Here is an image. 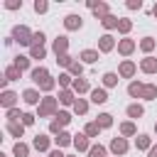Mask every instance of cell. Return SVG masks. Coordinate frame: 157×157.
I'll return each mask as SVG.
<instances>
[{
  "mask_svg": "<svg viewBox=\"0 0 157 157\" xmlns=\"http://www.w3.org/2000/svg\"><path fill=\"white\" fill-rule=\"evenodd\" d=\"M32 78H34V81H37L42 88H47V91L54 86V83H52V78H49V74H47L44 69H34V71H32Z\"/></svg>",
  "mask_w": 157,
  "mask_h": 157,
  "instance_id": "cell-1",
  "label": "cell"
},
{
  "mask_svg": "<svg viewBox=\"0 0 157 157\" xmlns=\"http://www.w3.org/2000/svg\"><path fill=\"white\" fill-rule=\"evenodd\" d=\"M15 37H17L20 44H29V42H32V39H29V32H27L25 27H17V29H15Z\"/></svg>",
  "mask_w": 157,
  "mask_h": 157,
  "instance_id": "cell-2",
  "label": "cell"
},
{
  "mask_svg": "<svg viewBox=\"0 0 157 157\" xmlns=\"http://www.w3.org/2000/svg\"><path fill=\"white\" fill-rule=\"evenodd\" d=\"M56 118H59V120H54V123H52V130H54V132H56L61 125H66V123H69V113H59Z\"/></svg>",
  "mask_w": 157,
  "mask_h": 157,
  "instance_id": "cell-3",
  "label": "cell"
},
{
  "mask_svg": "<svg viewBox=\"0 0 157 157\" xmlns=\"http://www.w3.org/2000/svg\"><path fill=\"white\" fill-rule=\"evenodd\" d=\"M66 27H69V29H76V27H81V17H76V15H69V17H66Z\"/></svg>",
  "mask_w": 157,
  "mask_h": 157,
  "instance_id": "cell-4",
  "label": "cell"
},
{
  "mask_svg": "<svg viewBox=\"0 0 157 157\" xmlns=\"http://www.w3.org/2000/svg\"><path fill=\"white\" fill-rule=\"evenodd\" d=\"M54 110V98H47L44 103H42V108H39V113L44 115V113H52Z\"/></svg>",
  "mask_w": 157,
  "mask_h": 157,
  "instance_id": "cell-5",
  "label": "cell"
},
{
  "mask_svg": "<svg viewBox=\"0 0 157 157\" xmlns=\"http://www.w3.org/2000/svg\"><path fill=\"white\" fill-rule=\"evenodd\" d=\"M110 147H113V152H125V150H128V145H125V140H118V137L113 140V145H110Z\"/></svg>",
  "mask_w": 157,
  "mask_h": 157,
  "instance_id": "cell-6",
  "label": "cell"
},
{
  "mask_svg": "<svg viewBox=\"0 0 157 157\" xmlns=\"http://www.w3.org/2000/svg\"><path fill=\"white\" fill-rule=\"evenodd\" d=\"M110 47H113V37H108V34H105V37H101V49H103V52H108Z\"/></svg>",
  "mask_w": 157,
  "mask_h": 157,
  "instance_id": "cell-7",
  "label": "cell"
},
{
  "mask_svg": "<svg viewBox=\"0 0 157 157\" xmlns=\"http://www.w3.org/2000/svg\"><path fill=\"white\" fill-rule=\"evenodd\" d=\"M142 69H145V71H157V61H155V59H145V61H142Z\"/></svg>",
  "mask_w": 157,
  "mask_h": 157,
  "instance_id": "cell-8",
  "label": "cell"
},
{
  "mask_svg": "<svg viewBox=\"0 0 157 157\" xmlns=\"http://www.w3.org/2000/svg\"><path fill=\"white\" fill-rule=\"evenodd\" d=\"M54 49H56V54L64 52V49H66V37H59V39L54 42Z\"/></svg>",
  "mask_w": 157,
  "mask_h": 157,
  "instance_id": "cell-9",
  "label": "cell"
},
{
  "mask_svg": "<svg viewBox=\"0 0 157 157\" xmlns=\"http://www.w3.org/2000/svg\"><path fill=\"white\" fill-rule=\"evenodd\" d=\"M120 52H123V54H130V52H132V42H130V39H123V42H120Z\"/></svg>",
  "mask_w": 157,
  "mask_h": 157,
  "instance_id": "cell-10",
  "label": "cell"
},
{
  "mask_svg": "<svg viewBox=\"0 0 157 157\" xmlns=\"http://www.w3.org/2000/svg\"><path fill=\"white\" fill-rule=\"evenodd\" d=\"M132 71H135V66H132V64H130V61H125V64H123V66H120V74H123V76H130V74H132Z\"/></svg>",
  "mask_w": 157,
  "mask_h": 157,
  "instance_id": "cell-11",
  "label": "cell"
},
{
  "mask_svg": "<svg viewBox=\"0 0 157 157\" xmlns=\"http://www.w3.org/2000/svg\"><path fill=\"white\" fill-rule=\"evenodd\" d=\"M142 91H145V86H140V83H130V96H142Z\"/></svg>",
  "mask_w": 157,
  "mask_h": 157,
  "instance_id": "cell-12",
  "label": "cell"
},
{
  "mask_svg": "<svg viewBox=\"0 0 157 157\" xmlns=\"http://www.w3.org/2000/svg\"><path fill=\"white\" fill-rule=\"evenodd\" d=\"M91 98H93L96 103H103V101H105V91H98V88H96V91L91 93Z\"/></svg>",
  "mask_w": 157,
  "mask_h": 157,
  "instance_id": "cell-13",
  "label": "cell"
},
{
  "mask_svg": "<svg viewBox=\"0 0 157 157\" xmlns=\"http://www.w3.org/2000/svg\"><path fill=\"white\" fill-rule=\"evenodd\" d=\"M47 145H49V142H47V137L37 135V140H34V147H37V150H47Z\"/></svg>",
  "mask_w": 157,
  "mask_h": 157,
  "instance_id": "cell-14",
  "label": "cell"
},
{
  "mask_svg": "<svg viewBox=\"0 0 157 157\" xmlns=\"http://www.w3.org/2000/svg\"><path fill=\"white\" fill-rule=\"evenodd\" d=\"M27 64H29V61H27V56H17V59H15V66H17L20 71H22V69H27Z\"/></svg>",
  "mask_w": 157,
  "mask_h": 157,
  "instance_id": "cell-15",
  "label": "cell"
},
{
  "mask_svg": "<svg viewBox=\"0 0 157 157\" xmlns=\"http://www.w3.org/2000/svg\"><path fill=\"white\" fill-rule=\"evenodd\" d=\"M142 96H145V98H155V96H157V88H155V86H145Z\"/></svg>",
  "mask_w": 157,
  "mask_h": 157,
  "instance_id": "cell-16",
  "label": "cell"
},
{
  "mask_svg": "<svg viewBox=\"0 0 157 157\" xmlns=\"http://www.w3.org/2000/svg\"><path fill=\"white\" fill-rule=\"evenodd\" d=\"M128 115H130V118H137V115H142V108H140V105H130V108H128Z\"/></svg>",
  "mask_w": 157,
  "mask_h": 157,
  "instance_id": "cell-17",
  "label": "cell"
},
{
  "mask_svg": "<svg viewBox=\"0 0 157 157\" xmlns=\"http://www.w3.org/2000/svg\"><path fill=\"white\" fill-rule=\"evenodd\" d=\"M74 145H76L78 150H86V147H88V142H86V137H83V135H78V137L74 140Z\"/></svg>",
  "mask_w": 157,
  "mask_h": 157,
  "instance_id": "cell-18",
  "label": "cell"
},
{
  "mask_svg": "<svg viewBox=\"0 0 157 157\" xmlns=\"http://www.w3.org/2000/svg\"><path fill=\"white\" fill-rule=\"evenodd\" d=\"M25 101L27 103H37V93L34 91H25Z\"/></svg>",
  "mask_w": 157,
  "mask_h": 157,
  "instance_id": "cell-19",
  "label": "cell"
},
{
  "mask_svg": "<svg viewBox=\"0 0 157 157\" xmlns=\"http://www.w3.org/2000/svg\"><path fill=\"white\" fill-rule=\"evenodd\" d=\"M56 142H59V145H69L71 140H69V135H66V132H59V137H56Z\"/></svg>",
  "mask_w": 157,
  "mask_h": 157,
  "instance_id": "cell-20",
  "label": "cell"
},
{
  "mask_svg": "<svg viewBox=\"0 0 157 157\" xmlns=\"http://www.w3.org/2000/svg\"><path fill=\"white\" fill-rule=\"evenodd\" d=\"M15 155H20V157H25V155H27V147L17 142V145H15Z\"/></svg>",
  "mask_w": 157,
  "mask_h": 157,
  "instance_id": "cell-21",
  "label": "cell"
},
{
  "mask_svg": "<svg viewBox=\"0 0 157 157\" xmlns=\"http://www.w3.org/2000/svg\"><path fill=\"white\" fill-rule=\"evenodd\" d=\"M103 25H105V27H115V25H118V20H115V17H110V15H108V17H105V20H103Z\"/></svg>",
  "mask_w": 157,
  "mask_h": 157,
  "instance_id": "cell-22",
  "label": "cell"
},
{
  "mask_svg": "<svg viewBox=\"0 0 157 157\" xmlns=\"http://www.w3.org/2000/svg\"><path fill=\"white\" fill-rule=\"evenodd\" d=\"M81 56H83L86 61H96V56H98V54H96V52H83Z\"/></svg>",
  "mask_w": 157,
  "mask_h": 157,
  "instance_id": "cell-23",
  "label": "cell"
},
{
  "mask_svg": "<svg viewBox=\"0 0 157 157\" xmlns=\"http://www.w3.org/2000/svg\"><path fill=\"white\" fill-rule=\"evenodd\" d=\"M12 101H15V93H5V96H2V103H5V105H12Z\"/></svg>",
  "mask_w": 157,
  "mask_h": 157,
  "instance_id": "cell-24",
  "label": "cell"
},
{
  "mask_svg": "<svg viewBox=\"0 0 157 157\" xmlns=\"http://www.w3.org/2000/svg\"><path fill=\"white\" fill-rule=\"evenodd\" d=\"M98 125L108 128V125H110V115H101V118H98Z\"/></svg>",
  "mask_w": 157,
  "mask_h": 157,
  "instance_id": "cell-25",
  "label": "cell"
},
{
  "mask_svg": "<svg viewBox=\"0 0 157 157\" xmlns=\"http://www.w3.org/2000/svg\"><path fill=\"white\" fill-rule=\"evenodd\" d=\"M10 132L20 137V135H22V125H15V123H12V125H10Z\"/></svg>",
  "mask_w": 157,
  "mask_h": 157,
  "instance_id": "cell-26",
  "label": "cell"
},
{
  "mask_svg": "<svg viewBox=\"0 0 157 157\" xmlns=\"http://www.w3.org/2000/svg\"><path fill=\"white\" fill-rule=\"evenodd\" d=\"M120 130H123L125 135H132V132H135V128H132V123H125V125H123Z\"/></svg>",
  "mask_w": 157,
  "mask_h": 157,
  "instance_id": "cell-27",
  "label": "cell"
},
{
  "mask_svg": "<svg viewBox=\"0 0 157 157\" xmlns=\"http://www.w3.org/2000/svg\"><path fill=\"white\" fill-rule=\"evenodd\" d=\"M103 147H91V157H103Z\"/></svg>",
  "mask_w": 157,
  "mask_h": 157,
  "instance_id": "cell-28",
  "label": "cell"
},
{
  "mask_svg": "<svg viewBox=\"0 0 157 157\" xmlns=\"http://www.w3.org/2000/svg\"><path fill=\"white\" fill-rule=\"evenodd\" d=\"M17 74H20V69H17V66L7 69V78H17Z\"/></svg>",
  "mask_w": 157,
  "mask_h": 157,
  "instance_id": "cell-29",
  "label": "cell"
},
{
  "mask_svg": "<svg viewBox=\"0 0 157 157\" xmlns=\"http://www.w3.org/2000/svg\"><path fill=\"white\" fill-rule=\"evenodd\" d=\"M118 78H115V74H105V86H113Z\"/></svg>",
  "mask_w": 157,
  "mask_h": 157,
  "instance_id": "cell-30",
  "label": "cell"
},
{
  "mask_svg": "<svg viewBox=\"0 0 157 157\" xmlns=\"http://www.w3.org/2000/svg\"><path fill=\"white\" fill-rule=\"evenodd\" d=\"M86 132H88V135H96V132H98V123H91V125L86 128Z\"/></svg>",
  "mask_w": 157,
  "mask_h": 157,
  "instance_id": "cell-31",
  "label": "cell"
},
{
  "mask_svg": "<svg viewBox=\"0 0 157 157\" xmlns=\"http://www.w3.org/2000/svg\"><path fill=\"white\" fill-rule=\"evenodd\" d=\"M118 27H120L123 32H128V29H130V22H128V20H120V22H118Z\"/></svg>",
  "mask_w": 157,
  "mask_h": 157,
  "instance_id": "cell-32",
  "label": "cell"
},
{
  "mask_svg": "<svg viewBox=\"0 0 157 157\" xmlns=\"http://www.w3.org/2000/svg\"><path fill=\"white\" fill-rule=\"evenodd\" d=\"M34 10H37V12H44V10H47V2H34Z\"/></svg>",
  "mask_w": 157,
  "mask_h": 157,
  "instance_id": "cell-33",
  "label": "cell"
},
{
  "mask_svg": "<svg viewBox=\"0 0 157 157\" xmlns=\"http://www.w3.org/2000/svg\"><path fill=\"white\" fill-rule=\"evenodd\" d=\"M32 54H34V56H39V59H42V56H44V49H42V47H34V49H32Z\"/></svg>",
  "mask_w": 157,
  "mask_h": 157,
  "instance_id": "cell-34",
  "label": "cell"
},
{
  "mask_svg": "<svg viewBox=\"0 0 157 157\" xmlns=\"http://www.w3.org/2000/svg\"><path fill=\"white\" fill-rule=\"evenodd\" d=\"M76 110H78V113H86V103H83V101H76Z\"/></svg>",
  "mask_w": 157,
  "mask_h": 157,
  "instance_id": "cell-35",
  "label": "cell"
},
{
  "mask_svg": "<svg viewBox=\"0 0 157 157\" xmlns=\"http://www.w3.org/2000/svg\"><path fill=\"white\" fill-rule=\"evenodd\" d=\"M147 145H150V140H147V137H145V135H142V137H140V140H137V147H147Z\"/></svg>",
  "mask_w": 157,
  "mask_h": 157,
  "instance_id": "cell-36",
  "label": "cell"
},
{
  "mask_svg": "<svg viewBox=\"0 0 157 157\" xmlns=\"http://www.w3.org/2000/svg\"><path fill=\"white\" fill-rule=\"evenodd\" d=\"M152 44H155L152 39H145V42H142V49H147V52H150V49H152Z\"/></svg>",
  "mask_w": 157,
  "mask_h": 157,
  "instance_id": "cell-37",
  "label": "cell"
},
{
  "mask_svg": "<svg viewBox=\"0 0 157 157\" xmlns=\"http://www.w3.org/2000/svg\"><path fill=\"white\" fill-rule=\"evenodd\" d=\"M74 86H76V88H78V91H86V88H88V86H86V81H76V83H74Z\"/></svg>",
  "mask_w": 157,
  "mask_h": 157,
  "instance_id": "cell-38",
  "label": "cell"
},
{
  "mask_svg": "<svg viewBox=\"0 0 157 157\" xmlns=\"http://www.w3.org/2000/svg\"><path fill=\"white\" fill-rule=\"evenodd\" d=\"M59 98H61V101H64V103H71V93H66V91H64V93H61V96H59Z\"/></svg>",
  "mask_w": 157,
  "mask_h": 157,
  "instance_id": "cell-39",
  "label": "cell"
},
{
  "mask_svg": "<svg viewBox=\"0 0 157 157\" xmlns=\"http://www.w3.org/2000/svg\"><path fill=\"white\" fill-rule=\"evenodd\" d=\"M32 120H34V118H32V115H29V113H27V115H22V123H25V125H29V123H32Z\"/></svg>",
  "mask_w": 157,
  "mask_h": 157,
  "instance_id": "cell-40",
  "label": "cell"
},
{
  "mask_svg": "<svg viewBox=\"0 0 157 157\" xmlns=\"http://www.w3.org/2000/svg\"><path fill=\"white\" fill-rule=\"evenodd\" d=\"M128 7H132V10H135V7H140V0H130V2H128Z\"/></svg>",
  "mask_w": 157,
  "mask_h": 157,
  "instance_id": "cell-41",
  "label": "cell"
},
{
  "mask_svg": "<svg viewBox=\"0 0 157 157\" xmlns=\"http://www.w3.org/2000/svg\"><path fill=\"white\" fill-rule=\"evenodd\" d=\"M150 157H157V147H152V150H150Z\"/></svg>",
  "mask_w": 157,
  "mask_h": 157,
  "instance_id": "cell-42",
  "label": "cell"
},
{
  "mask_svg": "<svg viewBox=\"0 0 157 157\" xmlns=\"http://www.w3.org/2000/svg\"><path fill=\"white\" fill-rule=\"evenodd\" d=\"M49 157H64V155H61V152H52Z\"/></svg>",
  "mask_w": 157,
  "mask_h": 157,
  "instance_id": "cell-43",
  "label": "cell"
},
{
  "mask_svg": "<svg viewBox=\"0 0 157 157\" xmlns=\"http://www.w3.org/2000/svg\"><path fill=\"white\" fill-rule=\"evenodd\" d=\"M155 15H157V5H155Z\"/></svg>",
  "mask_w": 157,
  "mask_h": 157,
  "instance_id": "cell-44",
  "label": "cell"
}]
</instances>
